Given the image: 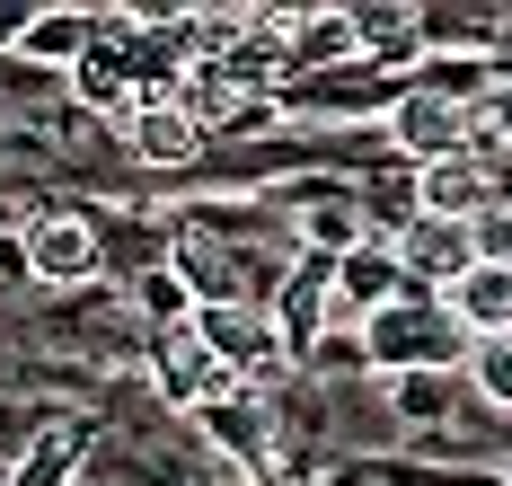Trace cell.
<instances>
[{
    "label": "cell",
    "mask_w": 512,
    "mask_h": 486,
    "mask_svg": "<svg viewBox=\"0 0 512 486\" xmlns=\"http://www.w3.org/2000/svg\"><path fill=\"white\" fill-rule=\"evenodd\" d=\"M486 204H504V186H495V160H486V151H451V160H424V168H415V213L477 221Z\"/></svg>",
    "instance_id": "cell-6"
},
{
    "label": "cell",
    "mask_w": 512,
    "mask_h": 486,
    "mask_svg": "<svg viewBox=\"0 0 512 486\" xmlns=\"http://www.w3.org/2000/svg\"><path fill=\"white\" fill-rule=\"evenodd\" d=\"M195 336L221 354V372L239 380V389H265V380H283V363H292L274 310H256V301H239V310H195Z\"/></svg>",
    "instance_id": "cell-2"
},
{
    "label": "cell",
    "mask_w": 512,
    "mask_h": 486,
    "mask_svg": "<svg viewBox=\"0 0 512 486\" xmlns=\"http://www.w3.org/2000/svg\"><path fill=\"white\" fill-rule=\"evenodd\" d=\"M468 354H477V336H468L442 301H389V310L362 319V363L389 372V380H407V372H460Z\"/></svg>",
    "instance_id": "cell-1"
},
{
    "label": "cell",
    "mask_w": 512,
    "mask_h": 486,
    "mask_svg": "<svg viewBox=\"0 0 512 486\" xmlns=\"http://www.w3.org/2000/svg\"><path fill=\"white\" fill-rule=\"evenodd\" d=\"M389 389H398V416H442V372H407Z\"/></svg>",
    "instance_id": "cell-22"
},
{
    "label": "cell",
    "mask_w": 512,
    "mask_h": 486,
    "mask_svg": "<svg viewBox=\"0 0 512 486\" xmlns=\"http://www.w3.org/2000/svg\"><path fill=\"white\" fill-rule=\"evenodd\" d=\"M362 36L345 9H301V27H292V71H318V62H354Z\"/></svg>",
    "instance_id": "cell-16"
},
{
    "label": "cell",
    "mask_w": 512,
    "mask_h": 486,
    "mask_svg": "<svg viewBox=\"0 0 512 486\" xmlns=\"http://www.w3.org/2000/svg\"><path fill=\"white\" fill-rule=\"evenodd\" d=\"M468 239H477V266H504V274H512V195L468 221Z\"/></svg>",
    "instance_id": "cell-20"
},
{
    "label": "cell",
    "mask_w": 512,
    "mask_h": 486,
    "mask_svg": "<svg viewBox=\"0 0 512 486\" xmlns=\"http://www.w3.org/2000/svg\"><path fill=\"white\" fill-rule=\"evenodd\" d=\"M495 124H504V142H512V98H504V115H495Z\"/></svg>",
    "instance_id": "cell-24"
},
{
    "label": "cell",
    "mask_w": 512,
    "mask_h": 486,
    "mask_svg": "<svg viewBox=\"0 0 512 486\" xmlns=\"http://www.w3.org/2000/svg\"><path fill=\"white\" fill-rule=\"evenodd\" d=\"M204 124L186 115V98H151V107H133V124H124V151L142 168H195L204 160Z\"/></svg>",
    "instance_id": "cell-7"
},
{
    "label": "cell",
    "mask_w": 512,
    "mask_h": 486,
    "mask_svg": "<svg viewBox=\"0 0 512 486\" xmlns=\"http://www.w3.org/2000/svg\"><path fill=\"white\" fill-rule=\"evenodd\" d=\"M336 301H345V310H362V319H371V310H389V301H407L398 257H389V248H354V257L336 266Z\"/></svg>",
    "instance_id": "cell-14"
},
{
    "label": "cell",
    "mask_w": 512,
    "mask_h": 486,
    "mask_svg": "<svg viewBox=\"0 0 512 486\" xmlns=\"http://www.w3.org/2000/svg\"><path fill=\"white\" fill-rule=\"evenodd\" d=\"M301 248L327 257V266H345L354 248H371V204H354V195H309L301 204Z\"/></svg>",
    "instance_id": "cell-11"
},
{
    "label": "cell",
    "mask_w": 512,
    "mask_h": 486,
    "mask_svg": "<svg viewBox=\"0 0 512 486\" xmlns=\"http://www.w3.org/2000/svg\"><path fill=\"white\" fill-rule=\"evenodd\" d=\"M89 45H98V18H80V9H45V18H27V36H18L27 62H62V71L89 54Z\"/></svg>",
    "instance_id": "cell-15"
},
{
    "label": "cell",
    "mask_w": 512,
    "mask_h": 486,
    "mask_svg": "<svg viewBox=\"0 0 512 486\" xmlns=\"http://www.w3.org/2000/svg\"><path fill=\"white\" fill-rule=\"evenodd\" d=\"M389 257H398V274L407 283H433V301L460 283V274H477V239H468V221H433L415 213L398 239H389Z\"/></svg>",
    "instance_id": "cell-5"
},
{
    "label": "cell",
    "mask_w": 512,
    "mask_h": 486,
    "mask_svg": "<svg viewBox=\"0 0 512 486\" xmlns=\"http://www.w3.org/2000/svg\"><path fill=\"white\" fill-rule=\"evenodd\" d=\"M389 133H398V151H407L415 168L424 160H451V151H477V115H468L460 89H407L398 107H389Z\"/></svg>",
    "instance_id": "cell-3"
},
{
    "label": "cell",
    "mask_w": 512,
    "mask_h": 486,
    "mask_svg": "<svg viewBox=\"0 0 512 486\" xmlns=\"http://www.w3.org/2000/svg\"><path fill=\"white\" fill-rule=\"evenodd\" d=\"M468 380H477L486 407H504V416H512V336H486V345L468 354Z\"/></svg>",
    "instance_id": "cell-18"
},
{
    "label": "cell",
    "mask_w": 512,
    "mask_h": 486,
    "mask_svg": "<svg viewBox=\"0 0 512 486\" xmlns=\"http://www.w3.org/2000/svg\"><path fill=\"white\" fill-rule=\"evenodd\" d=\"M442 310L486 345V336H512V274L504 266H477V274H460L451 292H442Z\"/></svg>",
    "instance_id": "cell-13"
},
{
    "label": "cell",
    "mask_w": 512,
    "mask_h": 486,
    "mask_svg": "<svg viewBox=\"0 0 512 486\" xmlns=\"http://www.w3.org/2000/svg\"><path fill=\"white\" fill-rule=\"evenodd\" d=\"M336 319H345V301H336V266H309V274H292V283L274 292V327H283L292 354H318V345L336 336Z\"/></svg>",
    "instance_id": "cell-8"
},
{
    "label": "cell",
    "mask_w": 512,
    "mask_h": 486,
    "mask_svg": "<svg viewBox=\"0 0 512 486\" xmlns=\"http://www.w3.org/2000/svg\"><path fill=\"white\" fill-rule=\"evenodd\" d=\"M18 36H27V18H18V9H0V54H18Z\"/></svg>",
    "instance_id": "cell-23"
},
{
    "label": "cell",
    "mask_w": 512,
    "mask_h": 486,
    "mask_svg": "<svg viewBox=\"0 0 512 486\" xmlns=\"http://www.w3.org/2000/svg\"><path fill=\"white\" fill-rule=\"evenodd\" d=\"M168 274L195 292V310H239V301H248V283H239V257H230L221 239H204V230H186V239H177Z\"/></svg>",
    "instance_id": "cell-10"
},
{
    "label": "cell",
    "mask_w": 512,
    "mask_h": 486,
    "mask_svg": "<svg viewBox=\"0 0 512 486\" xmlns=\"http://www.w3.org/2000/svg\"><path fill=\"white\" fill-rule=\"evenodd\" d=\"M204 433L230 451V460H248V469L274 460V416H265V398H256V389H230L221 407H204Z\"/></svg>",
    "instance_id": "cell-12"
},
{
    "label": "cell",
    "mask_w": 512,
    "mask_h": 486,
    "mask_svg": "<svg viewBox=\"0 0 512 486\" xmlns=\"http://www.w3.org/2000/svg\"><path fill=\"white\" fill-rule=\"evenodd\" d=\"M142 310H151L159 327H186V319H195V292H186L177 274L159 266V274H142Z\"/></svg>",
    "instance_id": "cell-21"
},
{
    "label": "cell",
    "mask_w": 512,
    "mask_h": 486,
    "mask_svg": "<svg viewBox=\"0 0 512 486\" xmlns=\"http://www.w3.org/2000/svg\"><path fill=\"white\" fill-rule=\"evenodd\" d=\"M27 274L36 283H89L98 274V230L80 213H36L27 221Z\"/></svg>",
    "instance_id": "cell-9"
},
{
    "label": "cell",
    "mask_w": 512,
    "mask_h": 486,
    "mask_svg": "<svg viewBox=\"0 0 512 486\" xmlns=\"http://www.w3.org/2000/svg\"><path fill=\"white\" fill-rule=\"evenodd\" d=\"M151 380H159V398H168V407H195V416H204V407H221V398L239 389V380L221 372V354L195 336V319H186V327H159V336H151Z\"/></svg>",
    "instance_id": "cell-4"
},
{
    "label": "cell",
    "mask_w": 512,
    "mask_h": 486,
    "mask_svg": "<svg viewBox=\"0 0 512 486\" xmlns=\"http://www.w3.org/2000/svg\"><path fill=\"white\" fill-rule=\"evenodd\" d=\"M354 36H362V54L407 62L415 45H424V18H415V9H354Z\"/></svg>",
    "instance_id": "cell-17"
},
{
    "label": "cell",
    "mask_w": 512,
    "mask_h": 486,
    "mask_svg": "<svg viewBox=\"0 0 512 486\" xmlns=\"http://www.w3.org/2000/svg\"><path fill=\"white\" fill-rule=\"evenodd\" d=\"M71 460H80V433H62V425H53L45 442L27 451V469H18V486H62V478H71Z\"/></svg>",
    "instance_id": "cell-19"
}]
</instances>
